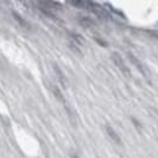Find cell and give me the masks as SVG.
Listing matches in <instances>:
<instances>
[{
  "instance_id": "7c38bea8",
  "label": "cell",
  "mask_w": 158,
  "mask_h": 158,
  "mask_svg": "<svg viewBox=\"0 0 158 158\" xmlns=\"http://www.w3.org/2000/svg\"><path fill=\"white\" fill-rule=\"evenodd\" d=\"M71 157H72V158H79L78 156H77V155H72V156H71Z\"/></svg>"
},
{
  "instance_id": "52a82bcc",
  "label": "cell",
  "mask_w": 158,
  "mask_h": 158,
  "mask_svg": "<svg viewBox=\"0 0 158 158\" xmlns=\"http://www.w3.org/2000/svg\"><path fill=\"white\" fill-rule=\"evenodd\" d=\"M79 23L83 27H85V28H90V27L95 26V22L91 20V19H89V17H81V19H79Z\"/></svg>"
},
{
  "instance_id": "3957f363",
  "label": "cell",
  "mask_w": 158,
  "mask_h": 158,
  "mask_svg": "<svg viewBox=\"0 0 158 158\" xmlns=\"http://www.w3.org/2000/svg\"><path fill=\"white\" fill-rule=\"evenodd\" d=\"M52 67H54L55 74H56V77H57V79H59V81L62 84V86H63V88H67V86H68V80H67V78H66V76L63 74V72L61 71V68H60L56 63H54Z\"/></svg>"
},
{
  "instance_id": "8992f818",
  "label": "cell",
  "mask_w": 158,
  "mask_h": 158,
  "mask_svg": "<svg viewBox=\"0 0 158 158\" xmlns=\"http://www.w3.org/2000/svg\"><path fill=\"white\" fill-rule=\"evenodd\" d=\"M51 90H52L54 96L59 100L60 102H62L63 105H66V99H64V96L62 95V93H61V90H60L59 88H57L56 85H52V86H51Z\"/></svg>"
},
{
  "instance_id": "7a4b0ae2",
  "label": "cell",
  "mask_w": 158,
  "mask_h": 158,
  "mask_svg": "<svg viewBox=\"0 0 158 158\" xmlns=\"http://www.w3.org/2000/svg\"><path fill=\"white\" fill-rule=\"evenodd\" d=\"M128 57H129V60L133 62V64H135V67L138 68L139 71H140L145 77H148V71L146 69V67L143 66V63H141V62H140L133 54H128Z\"/></svg>"
},
{
  "instance_id": "6da1fadb",
  "label": "cell",
  "mask_w": 158,
  "mask_h": 158,
  "mask_svg": "<svg viewBox=\"0 0 158 158\" xmlns=\"http://www.w3.org/2000/svg\"><path fill=\"white\" fill-rule=\"evenodd\" d=\"M112 60H113L114 64L118 67L119 69H120V71H122L127 77H130V69L125 66L124 61H123V59L120 57V55H119L118 52H113V54H112Z\"/></svg>"
},
{
  "instance_id": "277c9868",
  "label": "cell",
  "mask_w": 158,
  "mask_h": 158,
  "mask_svg": "<svg viewBox=\"0 0 158 158\" xmlns=\"http://www.w3.org/2000/svg\"><path fill=\"white\" fill-rule=\"evenodd\" d=\"M105 128H106V133H107V135L112 139V140H113L116 143L120 145V143H122V140H120V138H119L118 134L116 133V130H114V129H113L111 125H108V124H107Z\"/></svg>"
},
{
  "instance_id": "ba28073f",
  "label": "cell",
  "mask_w": 158,
  "mask_h": 158,
  "mask_svg": "<svg viewBox=\"0 0 158 158\" xmlns=\"http://www.w3.org/2000/svg\"><path fill=\"white\" fill-rule=\"evenodd\" d=\"M12 16H14V19L17 21L19 23H20V26L22 27H24V28H29V24H28V22L24 20V19H22L20 15L16 12V11H12Z\"/></svg>"
},
{
  "instance_id": "8fae6325",
  "label": "cell",
  "mask_w": 158,
  "mask_h": 158,
  "mask_svg": "<svg viewBox=\"0 0 158 158\" xmlns=\"http://www.w3.org/2000/svg\"><path fill=\"white\" fill-rule=\"evenodd\" d=\"M95 39H96V41H98V43H99V44H101V45H102V46H107V43H106V41H105V40L99 39V38H95Z\"/></svg>"
},
{
  "instance_id": "5b68a950",
  "label": "cell",
  "mask_w": 158,
  "mask_h": 158,
  "mask_svg": "<svg viewBox=\"0 0 158 158\" xmlns=\"http://www.w3.org/2000/svg\"><path fill=\"white\" fill-rule=\"evenodd\" d=\"M40 5H44L46 9H52V10H61L62 6L61 4L56 2V1H50V0H46V1H40Z\"/></svg>"
},
{
  "instance_id": "4fadbf2b",
  "label": "cell",
  "mask_w": 158,
  "mask_h": 158,
  "mask_svg": "<svg viewBox=\"0 0 158 158\" xmlns=\"http://www.w3.org/2000/svg\"><path fill=\"white\" fill-rule=\"evenodd\" d=\"M153 37H155V38H157V39H158V35H157V34H155V35H153Z\"/></svg>"
},
{
  "instance_id": "9c48e42d",
  "label": "cell",
  "mask_w": 158,
  "mask_h": 158,
  "mask_svg": "<svg viewBox=\"0 0 158 158\" xmlns=\"http://www.w3.org/2000/svg\"><path fill=\"white\" fill-rule=\"evenodd\" d=\"M69 37H71L72 41H74L77 45H83V44L85 43L84 38H83L80 34H78V33H71V34H69Z\"/></svg>"
},
{
  "instance_id": "30bf717a",
  "label": "cell",
  "mask_w": 158,
  "mask_h": 158,
  "mask_svg": "<svg viewBox=\"0 0 158 158\" xmlns=\"http://www.w3.org/2000/svg\"><path fill=\"white\" fill-rule=\"evenodd\" d=\"M72 5H74L76 7H80V9H86V1H81V0H73L71 1Z\"/></svg>"
}]
</instances>
